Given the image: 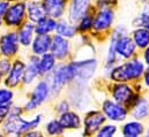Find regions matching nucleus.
<instances>
[{
    "instance_id": "f8f14e48",
    "label": "nucleus",
    "mask_w": 149,
    "mask_h": 137,
    "mask_svg": "<svg viewBox=\"0 0 149 137\" xmlns=\"http://www.w3.org/2000/svg\"><path fill=\"white\" fill-rule=\"evenodd\" d=\"M24 68L26 67H24V65L21 61H16L14 64V66L12 67V69H10L9 75L6 78V85H8V86L17 85L20 83L21 78L24 75Z\"/></svg>"
},
{
    "instance_id": "72a5a7b5",
    "label": "nucleus",
    "mask_w": 149,
    "mask_h": 137,
    "mask_svg": "<svg viewBox=\"0 0 149 137\" xmlns=\"http://www.w3.org/2000/svg\"><path fill=\"white\" fill-rule=\"evenodd\" d=\"M7 8H8V2H6V1H1V0H0V16L5 15Z\"/></svg>"
},
{
    "instance_id": "f3484780",
    "label": "nucleus",
    "mask_w": 149,
    "mask_h": 137,
    "mask_svg": "<svg viewBox=\"0 0 149 137\" xmlns=\"http://www.w3.org/2000/svg\"><path fill=\"white\" fill-rule=\"evenodd\" d=\"M39 75V60L37 58H31L28 67L24 69V82L26 83H31L36 77Z\"/></svg>"
},
{
    "instance_id": "dca6fc26",
    "label": "nucleus",
    "mask_w": 149,
    "mask_h": 137,
    "mask_svg": "<svg viewBox=\"0 0 149 137\" xmlns=\"http://www.w3.org/2000/svg\"><path fill=\"white\" fill-rule=\"evenodd\" d=\"M113 97L114 99L120 104H128L132 99V91L127 85H117L113 90Z\"/></svg>"
},
{
    "instance_id": "c756f323",
    "label": "nucleus",
    "mask_w": 149,
    "mask_h": 137,
    "mask_svg": "<svg viewBox=\"0 0 149 137\" xmlns=\"http://www.w3.org/2000/svg\"><path fill=\"white\" fill-rule=\"evenodd\" d=\"M91 26H93V19H91V16H88V15L82 16V20H81V23H80V28L82 30H87Z\"/></svg>"
},
{
    "instance_id": "2f4dec72",
    "label": "nucleus",
    "mask_w": 149,
    "mask_h": 137,
    "mask_svg": "<svg viewBox=\"0 0 149 137\" xmlns=\"http://www.w3.org/2000/svg\"><path fill=\"white\" fill-rule=\"evenodd\" d=\"M9 111L10 108L7 105H0V122H2L6 119V116L9 114Z\"/></svg>"
},
{
    "instance_id": "e433bc0d",
    "label": "nucleus",
    "mask_w": 149,
    "mask_h": 137,
    "mask_svg": "<svg viewBox=\"0 0 149 137\" xmlns=\"http://www.w3.org/2000/svg\"><path fill=\"white\" fill-rule=\"evenodd\" d=\"M146 83H147V85H149V69L146 73Z\"/></svg>"
},
{
    "instance_id": "a878e982",
    "label": "nucleus",
    "mask_w": 149,
    "mask_h": 137,
    "mask_svg": "<svg viewBox=\"0 0 149 137\" xmlns=\"http://www.w3.org/2000/svg\"><path fill=\"white\" fill-rule=\"evenodd\" d=\"M56 29H57L58 35L61 36V37H67V38H70V37H73L75 35V28L72 27L71 24L66 23V22H59V23L57 24Z\"/></svg>"
},
{
    "instance_id": "7c9ffc66",
    "label": "nucleus",
    "mask_w": 149,
    "mask_h": 137,
    "mask_svg": "<svg viewBox=\"0 0 149 137\" xmlns=\"http://www.w3.org/2000/svg\"><path fill=\"white\" fill-rule=\"evenodd\" d=\"M10 69V64L7 60H0V75L8 73Z\"/></svg>"
},
{
    "instance_id": "393cba45",
    "label": "nucleus",
    "mask_w": 149,
    "mask_h": 137,
    "mask_svg": "<svg viewBox=\"0 0 149 137\" xmlns=\"http://www.w3.org/2000/svg\"><path fill=\"white\" fill-rule=\"evenodd\" d=\"M143 131V128H142V125L139 123V122H130L127 123L125 127H124V135L125 136H138L140 134H142Z\"/></svg>"
},
{
    "instance_id": "39448f33",
    "label": "nucleus",
    "mask_w": 149,
    "mask_h": 137,
    "mask_svg": "<svg viewBox=\"0 0 149 137\" xmlns=\"http://www.w3.org/2000/svg\"><path fill=\"white\" fill-rule=\"evenodd\" d=\"M72 67L74 70V77L79 78L80 81H87L95 73L96 61L89 60V61H82V62H74L72 64Z\"/></svg>"
},
{
    "instance_id": "7ed1b4c3",
    "label": "nucleus",
    "mask_w": 149,
    "mask_h": 137,
    "mask_svg": "<svg viewBox=\"0 0 149 137\" xmlns=\"http://www.w3.org/2000/svg\"><path fill=\"white\" fill-rule=\"evenodd\" d=\"M74 78V70L71 65H60L58 66L56 70L53 71V74L50 77V89L53 92H58L61 86L67 83L68 81Z\"/></svg>"
},
{
    "instance_id": "ea45409f",
    "label": "nucleus",
    "mask_w": 149,
    "mask_h": 137,
    "mask_svg": "<svg viewBox=\"0 0 149 137\" xmlns=\"http://www.w3.org/2000/svg\"><path fill=\"white\" fill-rule=\"evenodd\" d=\"M148 135H149V130H148Z\"/></svg>"
},
{
    "instance_id": "2eb2a0df",
    "label": "nucleus",
    "mask_w": 149,
    "mask_h": 137,
    "mask_svg": "<svg viewBox=\"0 0 149 137\" xmlns=\"http://www.w3.org/2000/svg\"><path fill=\"white\" fill-rule=\"evenodd\" d=\"M51 42H52V39L47 34L37 36L33 44V50H34L35 54L40 55V54L46 53L51 47Z\"/></svg>"
},
{
    "instance_id": "b1692460",
    "label": "nucleus",
    "mask_w": 149,
    "mask_h": 137,
    "mask_svg": "<svg viewBox=\"0 0 149 137\" xmlns=\"http://www.w3.org/2000/svg\"><path fill=\"white\" fill-rule=\"evenodd\" d=\"M134 43L139 47H146L149 44V31L148 29H139L133 34Z\"/></svg>"
},
{
    "instance_id": "bb28decb",
    "label": "nucleus",
    "mask_w": 149,
    "mask_h": 137,
    "mask_svg": "<svg viewBox=\"0 0 149 137\" xmlns=\"http://www.w3.org/2000/svg\"><path fill=\"white\" fill-rule=\"evenodd\" d=\"M46 130L50 135H59L63 133V126L59 121H56V120H52L51 122L47 123L46 126Z\"/></svg>"
},
{
    "instance_id": "f257e3e1",
    "label": "nucleus",
    "mask_w": 149,
    "mask_h": 137,
    "mask_svg": "<svg viewBox=\"0 0 149 137\" xmlns=\"http://www.w3.org/2000/svg\"><path fill=\"white\" fill-rule=\"evenodd\" d=\"M40 115L36 116V119L27 121L23 120L19 116V114H9L6 123H5V131L7 134H23V133H28L30 129H34L35 127H37L40 122Z\"/></svg>"
},
{
    "instance_id": "473e14b6",
    "label": "nucleus",
    "mask_w": 149,
    "mask_h": 137,
    "mask_svg": "<svg viewBox=\"0 0 149 137\" xmlns=\"http://www.w3.org/2000/svg\"><path fill=\"white\" fill-rule=\"evenodd\" d=\"M138 22H139L142 27H145L146 29H149V16L148 15H145V14H143V15L138 20Z\"/></svg>"
},
{
    "instance_id": "c85d7f7f",
    "label": "nucleus",
    "mask_w": 149,
    "mask_h": 137,
    "mask_svg": "<svg viewBox=\"0 0 149 137\" xmlns=\"http://www.w3.org/2000/svg\"><path fill=\"white\" fill-rule=\"evenodd\" d=\"M114 133H116V127L114 126H105V127H103L100 130L98 136H103V137L112 136Z\"/></svg>"
},
{
    "instance_id": "4c0bfd02",
    "label": "nucleus",
    "mask_w": 149,
    "mask_h": 137,
    "mask_svg": "<svg viewBox=\"0 0 149 137\" xmlns=\"http://www.w3.org/2000/svg\"><path fill=\"white\" fill-rule=\"evenodd\" d=\"M0 27H1V20H0Z\"/></svg>"
},
{
    "instance_id": "0eeeda50",
    "label": "nucleus",
    "mask_w": 149,
    "mask_h": 137,
    "mask_svg": "<svg viewBox=\"0 0 149 137\" xmlns=\"http://www.w3.org/2000/svg\"><path fill=\"white\" fill-rule=\"evenodd\" d=\"M26 6L23 3H16L7 8L5 13V21L8 26H19L24 17Z\"/></svg>"
},
{
    "instance_id": "6ab92c4d",
    "label": "nucleus",
    "mask_w": 149,
    "mask_h": 137,
    "mask_svg": "<svg viewBox=\"0 0 149 137\" xmlns=\"http://www.w3.org/2000/svg\"><path fill=\"white\" fill-rule=\"evenodd\" d=\"M60 123L63 128H79L80 127V119L75 113L66 112L60 118Z\"/></svg>"
},
{
    "instance_id": "aec40b11",
    "label": "nucleus",
    "mask_w": 149,
    "mask_h": 137,
    "mask_svg": "<svg viewBox=\"0 0 149 137\" xmlns=\"http://www.w3.org/2000/svg\"><path fill=\"white\" fill-rule=\"evenodd\" d=\"M33 33H34V26H33L31 23H27V24L20 30L19 36H17L20 43H21L22 45H24V46L30 45L31 39H33Z\"/></svg>"
},
{
    "instance_id": "58836bf2",
    "label": "nucleus",
    "mask_w": 149,
    "mask_h": 137,
    "mask_svg": "<svg viewBox=\"0 0 149 137\" xmlns=\"http://www.w3.org/2000/svg\"><path fill=\"white\" fill-rule=\"evenodd\" d=\"M0 80H1V75H0Z\"/></svg>"
},
{
    "instance_id": "f03ea898",
    "label": "nucleus",
    "mask_w": 149,
    "mask_h": 137,
    "mask_svg": "<svg viewBox=\"0 0 149 137\" xmlns=\"http://www.w3.org/2000/svg\"><path fill=\"white\" fill-rule=\"evenodd\" d=\"M143 71V65L138 61L133 60L131 62H126L112 71L111 77L117 82H125L133 78L139 77Z\"/></svg>"
},
{
    "instance_id": "20e7f679",
    "label": "nucleus",
    "mask_w": 149,
    "mask_h": 137,
    "mask_svg": "<svg viewBox=\"0 0 149 137\" xmlns=\"http://www.w3.org/2000/svg\"><path fill=\"white\" fill-rule=\"evenodd\" d=\"M49 92H50L49 83L47 82H39L37 85H36L33 95H31L30 100L26 105V109L31 111V109L36 108L37 106H39L40 104L47 98Z\"/></svg>"
},
{
    "instance_id": "c9c22d12",
    "label": "nucleus",
    "mask_w": 149,
    "mask_h": 137,
    "mask_svg": "<svg viewBox=\"0 0 149 137\" xmlns=\"http://www.w3.org/2000/svg\"><path fill=\"white\" fill-rule=\"evenodd\" d=\"M143 14H145V15H148V16H149V3H148V5H147V6H146V7H145V10H143Z\"/></svg>"
},
{
    "instance_id": "1a4fd4ad",
    "label": "nucleus",
    "mask_w": 149,
    "mask_h": 137,
    "mask_svg": "<svg viewBox=\"0 0 149 137\" xmlns=\"http://www.w3.org/2000/svg\"><path fill=\"white\" fill-rule=\"evenodd\" d=\"M89 0H72V5L70 8V20L72 22L79 21L87 12Z\"/></svg>"
},
{
    "instance_id": "412c9836",
    "label": "nucleus",
    "mask_w": 149,
    "mask_h": 137,
    "mask_svg": "<svg viewBox=\"0 0 149 137\" xmlns=\"http://www.w3.org/2000/svg\"><path fill=\"white\" fill-rule=\"evenodd\" d=\"M37 27H36V33L38 35H44V34H49L50 31H52L53 29H56L57 27V23L54 20L52 19H46L44 17L43 20L38 21L37 22Z\"/></svg>"
},
{
    "instance_id": "6e6552de",
    "label": "nucleus",
    "mask_w": 149,
    "mask_h": 137,
    "mask_svg": "<svg viewBox=\"0 0 149 137\" xmlns=\"http://www.w3.org/2000/svg\"><path fill=\"white\" fill-rule=\"evenodd\" d=\"M103 111L105 113V115L111 119L113 121H121L125 119L126 116V111L118 104L113 103V102H105L103 105Z\"/></svg>"
},
{
    "instance_id": "9d476101",
    "label": "nucleus",
    "mask_w": 149,
    "mask_h": 137,
    "mask_svg": "<svg viewBox=\"0 0 149 137\" xmlns=\"http://www.w3.org/2000/svg\"><path fill=\"white\" fill-rule=\"evenodd\" d=\"M50 48L52 51V54L56 58H64L68 53L70 45L65 38H63L61 36H56V37H53V39L51 42Z\"/></svg>"
},
{
    "instance_id": "cd10ccee",
    "label": "nucleus",
    "mask_w": 149,
    "mask_h": 137,
    "mask_svg": "<svg viewBox=\"0 0 149 137\" xmlns=\"http://www.w3.org/2000/svg\"><path fill=\"white\" fill-rule=\"evenodd\" d=\"M13 92L7 89H0V105H8L12 102Z\"/></svg>"
},
{
    "instance_id": "5701e85b",
    "label": "nucleus",
    "mask_w": 149,
    "mask_h": 137,
    "mask_svg": "<svg viewBox=\"0 0 149 137\" xmlns=\"http://www.w3.org/2000/svg\"><path fill=\"white\" fill-rule=\"evenodd\" d=\"M149 111V105L147 100L145 99H138L136 103L133 107V116L136 119H142L148 114Z\"/></svg>"
},
{
    "instance_id": "4be33fe9",
    "label": "nucleus",
    "mask_w": 149,
    "mask_h": 137,
    "mask_svg": "<svg viewBox=\"0 0 149 137\" xmlns=\"http://www.w3.org/2000/svg\"><path fill=\"white\" fill-rule=\"evenodd\" d=\"M53 67H54V55L44 53L42 59L39 60V74L49 73Z\"/></svg>"
},
{
    "instance_id": "423d86ee",
    "label": "nucleus",
    "mask_w": 149,
    "mask_h": 137,
    "mask_svg": "<svg viewBox=\"0 0 149 137\" xmlns=\"http://www.w3.org/2000/svg\"><path fill=\"white\" fill-rule=\"evenodd\" d=\"M19 50V38L15 34H7L0 38V51L3 55H14Z\"/></svg>"
},
{
    "instance_id": "ddd939ff",
    "label": "nucleus",
    "mask_w": 149,
    "mask_h": 137,
    "mask_svg": "<svg viewBox=\"0 0 149 137\" xmlns=\"http://www.w3.org/2000/svg\"><path fill=\"white\" fill-rule=\"evenodd\" d=\"M44 9L52 17H60L65 9V0H44Z\"/></svg>"
},
{
    "instance_id": "4468645a",
    "label": "nucleus",
    "mask_w": 149,
    "mask_h": 137,
    "mask_svg": "<svg viewBox=\"0 0 149 137\" xmlns=\"http://www.w3.org/2000/svg\"><path fill=\"white\" fill-rule=\"evenodd\" d=\"M112 21H113V13L110 9H103L96 16L94 22V28L96 30H105L111 26Z\"/></svg>"
},
{
    "instance_id": "a211bd4d",
    "label": "nucleus",
    "mask_w": 149,
    "mask_h": 137,
    "mask_svg": "<svg viewBox=\"0 0 149 137\" xmlns=\"http://www.w3.org/2000/svg\"><path fill=\"white\" fill-rule=\"evenodd\" d=\"M28 14H29V17L31 21L38 22L45 17L46 12L44 9V6L39 5L37 2H31L28 6Z\"/></svg>"
},
{
    "instance_id": "f704fd0d",
    "label": "nucleus",
    "mask_w": 149,
    "mask_h": 137,
    "mask_svg": "<svg viewBox=\"0 0 149 137\" xmlns=\"http://www.w3.org/2000/svg\"><path fill=\"white\" fill-rule=\"evenodd\" d=\"M145 58H146V62L149 65V47L147 48V51H146V54H145Z\"/></svg>"
},
{
    "instance_id": "9b49d317",
    "label": "nucleus",
    "mask_w": 149,
    "mask_h": 137,
    "mask_svg": "<svg viewBox=\"0 0 149 137\" xmlns=\"http://www.w3.org/2000/svg\"><path fill=\"white\" fill-rule=\"evenodd\" d=\"M105 118L102 113L100 112H93L90 113L86 120H84V125H86V134H93L95 131L98 130V128L101 127V125L104 122Z\"/></svg>"
}]
</instances>
